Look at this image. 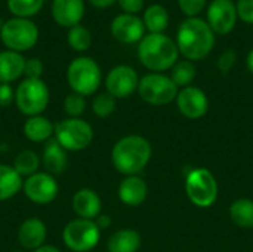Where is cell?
<instances>
[{
	"instance_id": "8992f818",
	"label": "cell",
	"mask_w": 253,
	"mask_h": 252,
	"mask_svg": "<svg viewBox=\"0 0 253 252\" xmlns=\"http://www.w3.org/2000/svg\"><path fill=\"white\" fill-rule=\"evenodd\" d=\"M0 39L9 50L21 53L37 45L39 27L31 19L13 16L1 25Z\"/></svg>"
},
{
	"instance_id": "d590c367",
	"label": "cell",
	"mask_w": 253,
	"mask_h": 252,
	"mask_svg": "<svg viewBox=\"0 0 253 252\" xmlns=\"http://www.w3.org/2000/svg\"><path fill=\"white\" fill-rule=\"evenodd\" d=\"M236 7L237 15L243 22L253 24V0H239Z\"/></svg>"
},
{
	"instance_id": "484cf974",
	"label": "cell",
	"mask_w": 253,
	"mask_h": 252,
	"mask_svg": "<svg viewBox=\"0 0 253 252\" xmlns=\"http://www.w3.org/2000/svg\"><path fill=\"white\" fill-rule=\"evenodd\" d=\"M230 217L233 223L242 229H253V201L237 199L230 206Z\"/></svg>"
},
{
	"instance_id": "52a82bcc",
	"label": "cell",
	"mask_w": 253,
	"mask_h": 252,
	"mask_svg": "<svg viewBox=\"0 0 253 252\" xmlns=\"http://www.w3.org/2000/svg\"><path fill=\"white\" fill-rule=\"evenodd\" d=\"M55 140L67 151H82L93 140V129L82 117H67L55 125Z\"/></svg>"
},
{
	"instance_id": "5bb4252c",
	"label": "cell",
	"mask_w": 253,
	"mask_h": 252,
	"mask_svg": "<svg viewBox=\"0 0 253 252\" xmlns=\"http://www.w3.org/2000/svg\"><path fill=\"white\" fill-rule=\"evenodd\" d=\"M176 105L179 113L191 120L203 117L209 110V100L206 94L197 86L182 88L176 95Z\"/></svg>"
},
{
	"instance_id": "ab89813d",
	"label": "cell",
	"mask_w": 253,
	"mask_h": 252,
	"mask_svg": "<svg viewBox=\"0 0 253 252\" xmlns=\"http://www.w3.org/2000/svg\"><path fill=\"white\" fill-rule=\"evenodd\" d=\"M117 0H89V3L92 4V6H95V7H98V9H107V7H110L111 4H114Z\"/></svg>"
},
{
	"instance_id": "4316f807",
	"label": "cell",
	"mask_w": 253,
	"mask_h": 252,
	"mask_svg": "<svg viewBox=\"0 0 253 252\" xmlns=\"http://www.w3.org/2000/svg\"><path fill=\"white\" fill-rule=\"evenodd\" d=\"M42 165V159L39 154L33 150H22L19 151L15 159H13V169L21 175V177H31L36 172H39V168Z\"/></svg>"
},
{
	"instance_id": "6da1fadb",
	"label": "cell",
	"mask_w": 253,
	"mask_h": 252,
	"mask_svg": "<svg viewBox=\"0 0 253 252\" xmlns=\"http://www.w3.org/2000/svg\"><path fill=\"white\" fill-rule=\"evenodd\" d=\"M176 46L179 53L191 62L205 59L215 46V33L205 19L187 18L178 27Z\"/></svg>"
},
{
	"instance_id": "5b68a950",
	"label": "cell",
	"mask_w": 253,
	"mask_h": 252,
	"mask_svg": "<svg viewBox=\"0 0 253 252\" xmlns=\"http://www.w3.org/2000/svg\"><path fill=\"white\" fill-rule=\"evenodd\" d=\"M50 94L42 79H24L15 89V104L27 117L40 116L49 105Z\"/></svg>"
},
{
	"instance_id": "ac0fdd59",
	"label": "cell",
	"mask_w": 253,
	"mask_h": 252,
	"mask_svg": "<svg viewBox=\"0 0 253 252\" xmlns=\"http://www.w3.org/2000/svg\"><path fill=\"white\" fill-rule=\"evenodd\" d=\"M47 236L46 224L40 218H27L18 229V242L24 250L34 251L44 245Z\"/></svg>"
},
{
	"instance_id": "cb8c5ba5",
	"label": "cell",
	"mask_w": 253,
	"mask_h": 252,
	"mask_svg": "<svg viewBox=\"0 0 253 252\" xmlns=\"http://www.w3.org/2000/svg\"><path fill=\"white\" fill-rule=\"evenodd\" d=\"M22 177L13 166L0 163V202L16 196L22 190Z\"/></svg>"
},
{
	"instance_id": "60d3db41",
	"label": "cell",
	"mask_w": 253,
	"mask_h": 252,
	"mask_svg": "<svg viewBox=\"0 0 253 252\" xmlns=\"http://www.w3.org/2000/svg\"><path fill=\"white\" fill-rule=\"evenodd\" d=\"M33 252H62L59 251L56 247H53V245H43V247H40V248H37V250H34Z\"/></svg>"
},
{
	"instance_id": "4dcf8cb0",
	"label": "cell",
	"mask_w": 253,
	"mask_h": 252,
	"mask_svg": "<svg viewBox=\"0 0 253 252\" xmlns=\"http://www.w3.org/2000/svg\"><path fill=\"white\" fill-rule=\"evenodd\" d=\"M116 110V98L111 97L108 92L105 94H99L93 98L92 102V111L95 113V116H98L99 119H105L108 116H111Z\"/></svg>"
},
{
	"instance_id": "d6986e66",
	"label": "cell",
	"mask_w": 253,
	"mask_h": 252,
	"mask_svg": "<svg viewBox=\"0 0 253 252\" xmlns=\"http://www.w3.org/2000/svg\"><path fill=\"white\" fill-rule=\"evenodd\" d=\"M119 199L127 205V206H139L145 202L148 196V187L147 183L138 177V175H130L126 177L120 184H119Z\"/></svg>"
},
{
	"instance_id": "9a60e30c",
	"label": "cell",
	"mask_w": 253,
	"mask_h": 252,
	"mask_svg": "<svg viewBox=\"0 0 253 252\" xmlns=\"http://www.w3.org/2000/svg\"><path fill=\"white\" fill-rule=\"evenodd\" d=\"M113 37L125 45H132L141 42L145 36V25L141 18L136 15L120 13L117 15L110 25Z\"/></svg>"
},
{
	"instance_id": "d6a6232c",
	"label": "cell",
	"mask_w": 253,
	"mask_h": 252,
	"mask_svg": "<svg viewBox=\"0 0 253 252\" xmlns=\"http://www.w3.org/2000/svg\"><path fill=\"white\" fill-rule=\"evenodd\" d=\"M208 0H178L179 10L187 18H196L205 7Z\"/></svg>"
},
{
	"instance_id": "3957f363",
	"label": "cell",
	"mask_w": 253,
	"mask_h": 252,
	"mask_svg": "<svg viewBox=\"0 0 253 252\" xmlns=\"http://www.w3.org/2000/svg\"><path fill=\"white\" fill-rule=\"evenodd\" d=\"M153 154L147 138L141 135H127L120 138L111 150V162L114 168L126 175H138L150 162Z\"/></svg>"
},
{
	"instance_id": "30bf717a",
	"label": "cell",
	"mask_w": 253,
	"mask_h": 252,
	"mask_svg": "<svg viewBox=\"0 0 253 252\" xmlns=\"http://www.w3.org/2000/svg\"><path fill=\"white\" fill-rule=\"evenodd\" d=\"M138 92L139 97L151 105H166L176 100L179 89L170 76H165L162 73H150L139 79Z\"/></svg>"
},
{
	"instance_id": "7a4b0ae2",
	"label": "cell",
	"mask_w": 253,
	"mask_h": 252,
	"mask_svg": "<svg viewBox=\"0 0 253 252\" xmlns=\"http://www.w3.org/2000/svg\"><path fill=\"white\" fill-rule=\"evenodd\" d=\"M179 50L165 33H148L138 45V58L141 64L153 73L170 70L178 62Z\"/></svg>"
},
{
	"instance_id": "ba28073f",
	"label": "cell",
	"mask_w": 253,
	"mask_h": 252,
	"mask_svg": "<svg viewBox=\"0 0 253 252\" xmlns=\"http://www.w3.org/2000/svg\"><path fill=\"white\" fill-rule=\"evenodd\" d=\"M101 239V230L92 220L76 218L65 224L62 230L64 245L73 252L92 251Z\"/></svg>"
},
{
	"instance_id": "e575fe53",
	"label": "cell",
	"mask_w": 253,
	"mask_h": 252,
	"mask_svg": "<svg viewBox=\"0 0 253 252\" xmlns=\"http://www.w3.org/2000/svg\"><path fill=\"white\" fill-rule=\"evenodd\" d=\"M25 79H42L43 74V62L39 58H30L25 61L24 68Z\"/></svg>"
},
{
	"instance_id": "9c48e42d",
	"label": "cell",
	"mask_w": 253,
	"mask_h": 252,
	"mask_svg": "<svg viewBox=\"0 0 253 252\" xmlns=\"http://www.w3.org/2000/svg\"><path fill=\"white\" fill-rule=\"evenodd\" d=\"M185 192L196 206L211 208L218 199V183L211 171L205 168L193 169L185 180Z\"/></svg>"
},
{
	"instance_id": "8d00e7d4",
	"label": "cell",
	"mask_w": 253,
	"mask_h": 252,
	"mask_svg": "<svg viewBox=\"0 0 253 252\" xmlns=\"http://www.w3.org/2000/svg\"><path fill=\"white\" fill-rule=\"evenodd\" d=\"M117 3L123 10V13H129V15H136L144 9L145 4L144 0H117Z\"/></svg>"
},
{
	"instance_id": "74e56055",
	"label": "cell",
	"mask_w": 253,
	"mask_h": 252,
	"mask_svg": "<svg viewBox=\"0 0 253 252\" xmlns=\"http://www.w3.org/2000/svg\"><path fill=\"white\" fill-rule=\"evenodd\" d=\"M15 102V91L9 83H0V107L7 108Z\"/></svg>"
},
{
	"instance_id": "7402d4cb",
	"label": "cell",
	"mask_w": 253,
	"mask_h": 252,
	"mask_svg": "<svg viewBox=\"0 0 253 252\" xmlns=\"http://www.w3.org/2000/svg\"><path fill=\"white\" fill-rule=\"evenodd\" d=\"M24 135L31 143H47L55 134V125L44 116H31L24 123Z\"/></svg>"
},
{
	"instance_id": "e0dca14e",
	"label": "cell",
	"mask_w": 253,
	"mask_h": 252,
	"mask_svg": "<svg viewBox=\"0 0 253 252\" xmlns=\"http://www.w3.org/2000/svg\"><path fill=\"white\" fill-rule=\"evenodd\" d=\"M73 211L79 218L95 221L102 211L99 195L92 189H80L73 196Z\"/></svg>"
},
{
	"instance_id": "b9f144b4",
	"label": "cell",
	"mask_w": 253,
	"mask_h": 252,
	"mask_svg": "<svg viewBox=\"0 0 253 252\" xmlns=\"http://www.w3.org/2000/svg\"><path fill=\"white\" fill-rule=\"evenodd\" d=\"M246 65L249 68V71L253 74V49L248 53V58H246Z\"/></svg>"
},
{
	"instance_id": "4fadbf2b",
	"label": "cell",
	"mask_w": 253,
	"mask_h": 252,
	"mask_svg": "<svg viewBox=\"0 0 253 252\" xmlns=\"http://www.w3.org/2000/svg\"><path fill=\"white\" fill-rule=\"evenodd\" d=\"M139 85V77L135 68L130 65H116L111 68L105 77L107 92L114 98H127L130 97Z\"/></svg>"
},
{
	"instance_id": "f35d334b",
	"label": "cell",
	"mask_w": 253,
	"mask_h": 252,
	"mask_svg": "<svg viewBox=\"0 0 253 252\" xmlns=\"http://www.w3.org/2000/svg\"><path fill=\"white\" fill-rule=\"evenodd\" d=\"M95 223H96V226L99 227V230H104V229H108L110 226H111V218H110V215H99L96 220H95Z\"/></svg>"
},
{
	"instance_id": "7bdbcfd3",
	"label": "cell",
	"mask_w": 253,
	"mask_h": 252,
	"mask_svg": "<svg viewBox=\"0 0 253 252\" xmlns=\"http://www.w3.org/2000/svg\"><path fill=\"white\" fill-rule=\"evenodd\" d=\"M15 252H24V251H15Z\"/></svg>"
},
{
	"instance_id": "277c9868",
	"label": "cell",
	"mask_w": 253,
	"mask_h": 252,
	"mask_svg": "<svg viewBox=\"0 0 253 252\" xmlns=\"http://www.w3.org/2000/svg\"><path fill=\"white\" fill-rule=\"evenodd\" d=\"M102 73L98 62L89 56L73 59L67 68V83L74 94L82 97L93 95L101 85Z\"/></svg>"
},
{
	"instance_id": "836d02e7",
	"label": "cell",
	"mask_w": 253,
	"mask_h": 252,
	"mask_svg": "<svg viewBox=\"0 0 253 252\" xmlns=\"http://www.w3.org/2000/svg\"><path fill=\"white\" fill-rule=\"evenodd\" d=\"M237 61V52L234 49H227L224 50L219 58H218V68L222 74H227L228 71L233 70V67L236 65Z\"/></svg>"
},
{
	"instance_id": "83f0119b",
	"label": "cell",
	"mask_w": 253,
	"mask_h": 252,
	"mask_svg": "<svg viewBox=\"0 0 253 252\" xmlns=\"http://www.w3.org/2000/svg\"><path fill=\"white\" fill-rule=\"evenodd\" d=\"M44 0H7V9L15 18H31L37 15Z\"/></svg>"
},
{
	"instance_id": "d4e9b609",
	"label": "cell",
	"mask_w": 253,
	"mask_h": 252,
	"mask_svg": "<svg viewBox=\"0 0 253 252\" xmlns=\"http://www.w3.org/2000/svg\"><path fill=\"white\" fill-rule=\"evenodd\" d=\"M142 21L150 33H163L169 25V12L162 4H150L144 12Z\"/></svg>"
},
{
	"instance_id": "ffe728a7",
	"label": "cell",
	"mask_w": 253,
	"mask_h": 252,
	"mask_svg": "<svg viewBox=\"0 0 253 252\" xmlns=\"http://www.w3.org/2000/svg\"><path fill=\"white\" fill-rule=\"evenodd\" d=\"M42 165L50 175H59L65 171L68 165L67 150L55 138L49 140L44 144L42 153Z\"/></svg>"
},
{
	"instance_id": "2e32d148",
	"label": "cell",
	"mask_w": 253,
	"mask_h": 252,
	"mask_svg": "<svg viewBox=\"0 0 253 252\" xmlns=\"http://www.w3.org/2000/svg\"><path fill=\"white\" fill-rule=\"evenodd\" d=\"M50 13L58 25L70 30L83 19L84 0H52Z\"/></svg>"
},
{
	"instance_id": "f1b7e54d",
	"label": "cell",
	"mask_w": 253,
	"mask_h": 252,
	"mask_svg": "<svg viewBox=\"0 0 253 252\" xmlns=\"http://www.w3.org/2000/svg\"><path fill=\"white\" fill-rule=\"evenodd\" d=\"M196 77V65L194 62L185 59V61H178L172 67L170 79L178 88H187L191 86L193 80Z\"/></svg>"
},
{
	"instance_id": "7c38bea8",
	"label": "cell",
	"mask_w": 253,
	"mask_h": 252,
	"mask_svg": "<svg viewBox=\"0 0 253 252\" xmlns=\"http://www.w3.org/2000/svg\"><path fill=\"white\" fill-rule=\"evenodd\" d=\"M237 7L233 0H212L208 6L206 22L215 34H230L237 22Z\"/></svg>"
},
{
	"instance_id": "603a6c76",
	"label": "cell",
	"mask_w": 253,
	"mask_h": 252,
	"mask_svg": "<svg viewBox=\"0 0 253 252\" xmlns=\"http://www.w3.org/2000/svg\"><path fill=\"white\" fill-rule=\"evenodd\" d=\"M141 248V235L132 229H122L113 233L107 242L108 252H138Z\"/></svg>"
},
{
	"instance_id": "1f68e13d",
	"label": "cell",
	"mask_w": 253,
	"mask_h": 252,
	"mask_svg": "<svg viewBox=\"0 0 253 252\" xmlns=\"http://www.w3.org/2000/svg\"><path fill=\"white\" fill-rule=\"evenodd\" d=\"M64 111L68 114V117H80L86 110V100L84 97L79 94H68L64 100Z\"/></svg>"
},
{
	"instance_id": "8fae6325",
	"label": "cell",
	"mask_w": 253,
	"mask_h": 252,
	"mask_svg": "<svg viewBox=\"0 0 253 252\" xmlns=\"http://www.w3.org/2000/svg\"><path fill=\"white\" fill-rule=\"evenodd\" d=\"M24 195L36 205H47L53 202L59 193V186L53 175L47 172H36L24 180Z\"/></svg>"
},
{
	"instance_id": "f546056e",
	"label": "cell",
	"mask_w": 253,
	"mask_h": 252,
	"mask_svg": "<svg viewBox=\"0 0 253 252\" xmlns=\"http://www.w3.org/2000/svg\"><path fill=\"white\" fill-rule=\"evenodd\" d=\"M67 42H68L70 48L74 49L76 52H84L92 45V34L87 27L79 24L68 30Z\"/></svg>"
},
{
	"instance_id": "44dd1931",
	"label": "cell",
	"mask_w": 253,
	"mask_h": 252,
	"mask_svg": "<svg viewBox=\"0 0 253 252\" xmlns=\"http://www.w3.org/2000/svg\"><path fill=\"white\" fill-rule=\"evenodd\" d=\"M25 58L19 52L3 50L0 52V83H12L24 74Z\"/></svg>"
}]
</instances>
